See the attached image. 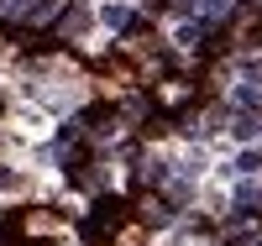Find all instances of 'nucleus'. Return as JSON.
Returning a JSON list of instances; mask_svg holds the SVG:
<instances>
[{
    "label": "nucleus",
    "mask_w": 262,
    "mask_h": 246,
    "mask_svg": "<svg viewBox=\"0 0 262 246\" xmlns=\"http://www.w3.org/2000/svg\"><path fill=\"white\" fill-rule=\"evenodd\" d=\"M257 126H262L257 116H236V126H231V131H236L242 142H252V137H257Z\"/></svg>",
    "instance_id": "nucleus-1"
},
{
    "label": "nucleus",
    "mask_w": 262,
    "mask_h": 246,
    "mask_svg": "<svg viewBox=\"0 0 262 246\" xmlns=\"http://www.w3.org/2000/svg\"><path fill=\"white\" fill-rule=\"evenodd\" d=\"M100 16H105V27H126L131 11H126V6H100Z\"/></svg>",
    "instance_id": "nucleus-2"
},
{
    "label": "nucleus",
    "mask_w": 262,
    "mask_h": 246,
    "mask_svg": "<svg viewBox=\"0 0 262 246\" xmlns=\"http://www.w3.org/2000/svg\"><path fill=\"white\" fill-rule=\"evenodd\" d=\"M226 6H231V0H205V16H221Z\"/></svg>",
    "instance_id": "nucleus-3"
}]
</instances>
